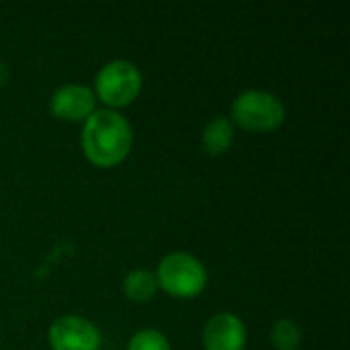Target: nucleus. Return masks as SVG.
Here are the masks:
<instances>
[{
	"label": "nucleus",
	"instance_id": "obj_1",
	"mask_svg": "<svg viewBox=\"0 0 350 350\" xmlns=\"http://www.w3.org/2000/svg\"><path fill=\"white\" fill-rule=\"evenodd\" d=\"M82 154L96 168H115L131 152L133 129L125 115L113 109H96L80 133Z\"/></svg>",
	"mask_w": 350,
	"mask_h": 350
},
{
	"label": "nucleus",
	"instance_id": "obj_2",
	"mask_svg": "<svg viewBox=\"0 0 350 350\" xmlns=\"http://www.w3.org/2000/svg\"><path fill=\"white\" fill-rule=\"evenodd\" d=\"M285 117L287 111L283 100L277 94L260 88L242 90L230 107V121L254 133L277 131L285 123Z\"/></svg>",
	"mask_w": 350,
	"mask_h": 350
},
{
	"label": "nucleus",
	"instance_id": "obj_3",
	"mask_svg": "<svg viewBox=\"0 0 350 350\" xmlns=\"http://www.w3.org/2000/svg\"><path fill=\"white\" fill-rule=\"evenodd\" d=\"M158 289L176 299H193L207 287L205 265L189 252H170L162 256L156 269Z\"/></svg>",
	"mask_w": 350,
	"mask_h": 350
},
{
	"label": "nucleus",
	"instance_id": "obj_4",
	"mask_svg": "<svg viewBox=\"0 0 350 350\" xmlns=\"http://www.w3.org/2000/svg\"><path fill=\"white\" fill-rule=\"evenodd\" d=\"M144 76L139 68L129 59H111L94 76V96L105 109L129 107L142 92Z\"/></svg>",
	"mask_w": 350,
	"mask_h": 350
},
{
	"label": "nucleus",
	"instance_id": "obj_5",
	"mask_svg": "<svg viewBox=\"0 0 350 350\" xmlns=\"http://www.w3.org/2000/svg\"><path fill=\"white\" fill-rule=\"evenodd\" d=\"M100 340V330L82 316H62L47 330L51 350H98Z\"/></svg>",
	"mask_w": 350,
	"mask_h": 350
},
{
	"label": "nucleus",
	"instance_id": "obj_6",
	"mask_svg": "<svg viewBox=\"0 0 350 350\" xmlns=\"http://www.w3.org/2000/svg\"><path fill=\"white\" fill-rule=\"evenodd\" d=\"M96 111V96L90 86L70 82L55 88L49 96V113L55 119L84 123Z\"/></svg>",
	"mask_w": 350,
	"mask_h": 350
},
{
	"label": "nucleus",
	"instance_id": "obj_7",
	"mask_svg": "<svg viewBox=\"0 0 350 350\" xmlns=\"http://www.w3.org/2000/svg\"><path fill=\"white\" fill-rule=\"evenodd\" d=\"M246 338L244 322L232 312H219L211 316L203 328L205 350H244Z\"/></svg>",
	"mask_w": 350,
	"mask_h": 350
},
{
	"label": "nucleus",
	"instance_id": "obj_8",
	"mask_svg": "<svg viewBox=\"0 0 350 350\" xmlns=\"http://www.w3.org/2000/svg\"><path fill=\"white\" fill-rule=\"evenodd\" d=\"M234 133H236V125L230 121V117H224V115L213 117L205 125L203 135H201L203 150L211 156L226 154L234 144Z\"/></svg>",
	"mask_w": 350,
	"mask_h": 350
},
{
	"label": "nucleus",
	"instance_id": "obj_9",
	"mask_svg": "<svg viewBox=\"0 0 350 350\" xmlns=\"http://www.w3.org/2000/svg\"><path fill=\"white\" fill-rule=\"evenodd\" d=\"M123 293L129 301H135V304H146L154 299V295L158 293L156 275L148 269H135L127 273L123 279Z\"/></svg>",
	"mask_w": 350,
	"mask_h": 350
},
{
	"label": "nucleus",
	"instance_id": "obj_10",
	"mask_svg": "<svg viewBox=\"0 0 350 350\" xmlns=\"http://www.w3.org/2000/svg\"><path fill=\"white\" fill-rule=\"evenodd\" d=\"M271 342L277 350H297L301 342V328L295 320L281 318L271 328Z\"/></svg>",
	"mask_w": 350,
	"mask_h": 350
},
{
	"label": "nucleus",
	"instance_id": "obj_11",
	"mask_svg": "<svg viewBox=\"0 0 350 350\" xmlns=\"http://www.w3.org/2000/svg\"><path fill=\"white\" fill-rule=\"evenodd\" d=\"M127 350H170V342L164 332L156 328H144L129 338Z\"/></svg>",
	"mask_w": 350,
	"mask_h": 350
},
{
	"label": "nucleus",
	"instance_id": "obj_12",
	"mask_svg": "<svg viewBox=\"0 0 350 350\" xmlns=\"http://www.w3.org/2000/svg\"><path fill=\"white\" fill-rule=\"evenodd\" d=\"M6 80H8V68L0 62V86H4Z\"/></svg>",
	"mask_w": 350,
	"mask_h": 350
}]
</instances>
